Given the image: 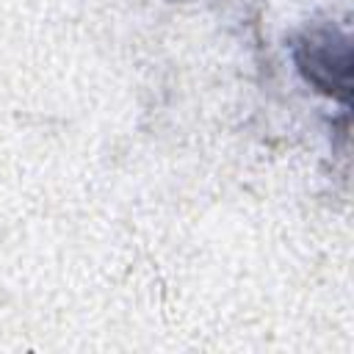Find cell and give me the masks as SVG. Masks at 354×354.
<instances>
[{"mask_svg": "<svg viewBox=\"0 0 354 354\" xmlns=\"http://www.w3.org/2000/svg\"><path fill=\"white\" fill-rule=\"evenodd\" d=\"M293 64L313 91L348 108L351 102V41L343 30L315 25L293 39Z\"/></svg>", "mask_w": 354, "mask_h": 354, "instance_id": "1", "label": "cell"}]
</instances>
